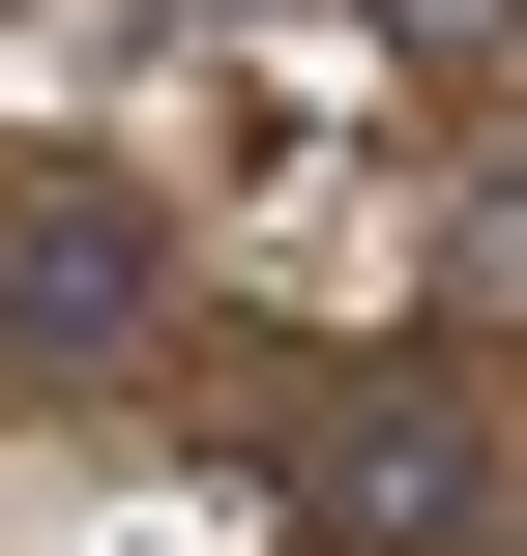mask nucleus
I'll list each match as a JSON object with an SVG mask.
<instances>
[{
    "mask_svg": "<svg viewBox=\"0 0 527 556\" xmlns=\"http://www.w3.org/2000/svg\"><path fill=\"white\" fill-rule=\"evenodd\" d=\"M147 293H176V235H147V205H117V176H59V205H29V235H0V352H59V381H88V352H117V323H147Z\"/></svg>",
    "mask_w": 527,
    "mask_h": 556,
    "instance_id": "nucleus-2",
    "label": "nucleus"
},
{
    "mask_svg": "<svg viewBox=\"0 0 527 556\" xmlns=\"http://www.w3.org/2000/svg\"><path fill=\"white\" fill-rule=\"evenodd\" d=\"M469 264H499V293H527V176H499V205H469Z\"/></svg>",
    "mask_w": 527,
    "mask_h": 556,
    "instance_id": "nucleus-3",
    "label": "nucleus"
},
{
    "mask_svg": "<svg viewBox=\"0 0 527 556\" xmlns=\"http://www.w3.org/2000/svg\"><path fill=\"white\" fill-rule=\"evenodd\" d=\"M469 498H499V469H469V410H440V381H352V410H323V469H293V556H469Z\"/></svg>",
    "mask_w": 527,
    "mask_h": 556,
    "instance_id": "nucleus-1",
    "label": "nucleus"
}]
</instances>
